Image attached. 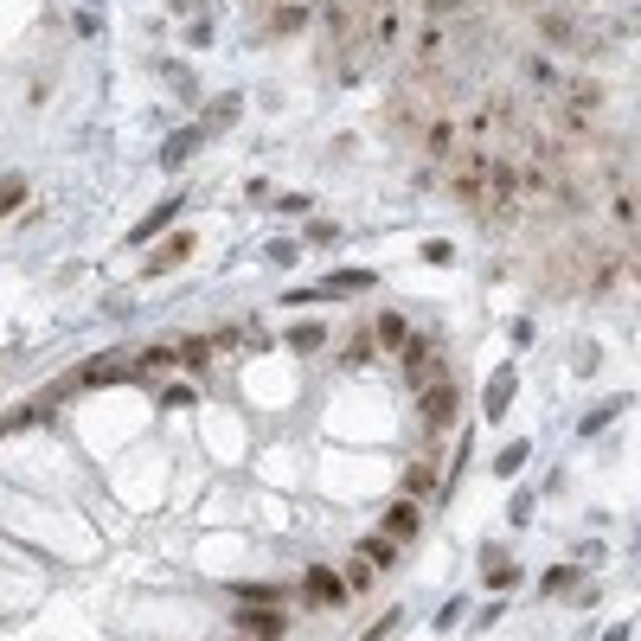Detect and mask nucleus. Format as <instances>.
<instances>
[{"instance_id": "obj_24", "label": "nucleus", "mask_w": 641, "mask_h": 641, "mask_svg": "<svg viewBox=\"0 0 641 641\" xmlns=\"http://www.w3.org/2000/svg\"><path fill=\"white\" fill-rule=\"evenodd\" d=\"M405 495H411V500L436 495V469H430V462H418V469H411V475H405Z\"/></svg>"}, {"instance_id": "obj_21", "label": "nucleus", "mask_w": 641, "mask_h": 641, "mask_svg": "<svg viewBox=\"0 0 641 641\" xmlns=\"http://www.w3.org/2000/svg\"><path fill=\"white\" fill-rule=\"evenodd\" d=\"M321 341H328V328H321V321H302V328H289V347H295V354H315Z\"/></svg>"}, {"instance_id": "obj_13", "label": "nucleus", "mask_w": 641, "mask_h": 641, "mask_svg": "<svg viewBox=\"0 0 641 641\" xmlns=\"http://www.w3.org/2000/svg\"><path fill=\"white\" fill-rule=\"evenodd\" d=\"M379 533H385V539H418V500H392Z\"/></svg>"}, {"instance_id": "obj_1", "label": "nucleus", "mask_w": 641, "mask_h": 641, "mask_svg": "<svg viewBox=\"0 0 641 641\" xmlns=\"http://www.w3.org/2000/svg\"><path fill=\"white\" fill-rule=\"evenodd\" d=\"M449 187H456V200H462V206H475L482 218H500V225H507V218L520 213L513 161H500V154H482V148H475V154L456 167V180H449Z\"/></svg>"}, {"instance_id": "obj_15", "label": "nucleus", "mask_w": 641, "mask_h": 641, "mask_svg": "<svg viewBox=\"0 0 641 641\" xmlns=\"http://www.w3.org/2000/svg\"><path fill=\"white\" fill-rule=\"evenodd\" d=\"M302 26H308V0H277V7H270V33H302Z\"/></svg>"}, {"instance_id": "obj_28", "label": "nucleus", "mask_w": 641, "mask_h": 641, "mask_svg": "<svg viewBox=\"0 0 641 641\" xmlns=\"http://www.w3.org/2000/svg\"><path fill=\"white\" fill-rule=\"evenodd\" d=\"M392 629H398V610H385V616H379V623H372V629H366L359 641H385Z\"/></svg>"}, {"instance_id": "obj_25", "label": "nucleus", "mask_w": 641, "mask_h": 641, "mask_svg": "<svg viewBox=\"0 0 641 641\" xmlns=\"http://www.w3.org/2000/svg\"><path fill=\"white\" fill-rule=\"evenodd\" d=\"M526 456H533V449H526V443H507V449H500V475H520V469H526Z\"/></svg>"}, {"instance_id": "obj_27", "label": "nucleus", "mask_w": 641, "mask_h": 641, "mask_svg": "<svg viewBox=\"0 0 641 641\" xmlns=\"http://www.w3.org/2000/svg\"><path fill=\"white\" fill-rule=\"evenodd\" d=\"M206 123H238V97H218L213 110H206Z\"/></svg>"}, {"instance_id": "obj_30", "label": "nucleus", "mask_w": 641, "mask_h": 641, "mask_svg": "<svg viewBox=\"0 0 641 641\" xmlns=\"http://www.w3.org/2000/svg\"><path fill=\"white\" fill-rule=\"evenodd\" d=\"M571 584H577V571H571V565H559V571H546V590H571Z\"/></svg>"}, {"instance_id": "obj_19", "label": "nucleus", "mask_w": 641, "mask_h": 641, "mask_svg": "<svg viewBox=\"0 0 641 641\" xmlns=\"http://www.w3.org/2000/svg\"><path fill=\"white\" fill-rule=\"evenodd\" d=\"M341 584H347V597H366V590H372V584H379V571L366 565V559H354V565L341 571Z\"/></svg>"}, {"instance_id": "obj_5", "label": "nucleus", "mask_w": 641, "mask_h": 641, "mask_svg": "<svg viewBox=\"0 0 641 641\" xmlns=\"http://www.w3.org/2000/svg\"><path fill=\"white\" fill-rule=\"evenodd\" d=\"M123 372H136V359L103 354V359H90V366H77V372L59 385V392H97V385H110V379H123Z\"/></svg>"}, {"instance_id": "obj_22", "label": "nucleus", "mask_w": 641, "mask_h": 641, "mask_svg": "<svg viewBox=\"0 0 641 641\" xmlns=\"http://www.w3.org/2000/svg\"><path fill=\"white\" fill-rule=\"evenodd\" d=\"M507 405H513V372H495V385H488V418H507Z\"/></svg>"}, {"instance_id": "obj_17", "label": "nucleus", "mask_w": 641, "mask_h": 641, "mask_svg": "<svg viewBox=\"0 0 641 641\" xmlns=\"http://www.w3.org/2000/svg\"><path fill=\"white\" fill-rule=\"evenodd\" d=\"M26 206V174H0V218H13Z\"/></svg>"}, {"instance_id": "obj_4", "label": "nucleus", "mask_w": 641, "mask_h": 641, "mask_svg": "<svg viewBox=\"0 0 641 641\" xmlns=\"http://www.w3.org/2000/svg\"><path fill=\"white\" fill-rule=\"evenodd\" d=\"M302 597H308L315 610H341V603H354L334 565H315V571H308V577H302Z\"/></svg>"}, {"instance_id": "obj_31", "label": "nucleus", "mask_w": 641, "mask_h": 641, "mask_svg": "<svg viewBox=\"0 0 641 641\" xmlns=\"http://www.w3.org/2000/svg\"><path fill=\"white\" fill-rule=\"evenodd\" d=\"M161 405H193V385H161Z\"/></svg>"}, {"instance_id": "obj_11", "label": "nucleus", "mask_w": 641, "mask_h": 641, "mask_svg": "<svg viewBox=\"0 0 641 641\" xmlns=\"http://www.w3.org/2000/svg\"><path fill=\"white\" fill-rule=\"evenodd\" d=\"M283 584H231V603L238 610H283Z\"/></svg>"}, {"instance_id": "obj_10", "label": "nucleus", "mask_w": 641, "mask_h": 641, "mask_svg": "<svg viewBox=\"0 0 641 641\" xmlns=\"http://www.w3.org/2000/svg\"><path fill=\"white\" fill-rule=\"evenodd\" d=\"M366 334H372V347H385V354H398V347L411 341V321H405L398 308H385V315H379V321H372Z\"/></svg>"}, {"instance_id": "obj_9", "label": "nucleus", "mask_w": 641, "mask_h": 641, "mask_svg": "<svg viewBox=\"0 0 641 641\" xmlns=\"http://www.w3.org/2000/svg\"><path fill=\"white\" fill-rule=\"evenodd\" d=\"M520 72H526V84H533V90H539L546 103H552V97L565 90V72H559V65L546 59V52H526V65H520Z\"/></svg>"}, {"instance_id": "obj_20", "label": "nucleus", "mask_w": 641, "mask_h": 641, "mask_svg": "<svg viewBox=\"0 0 641 641\" xmlns=\"http://www.w3.org/2000/svg\"><path fill=\"white\" fill-rule=\"evenodd\" d=\"M623 411H629V398H610V405H597V411L584 418V436H597V430H610L616 418H623Z\"/></svg>"}, {"instance_id": "obj_26", "label": "nucleus", "mask_w": 641, "mask_h": 641, "mask_svg": "<svg viewBox=\"0 0 641 641\" xmlns=\"http://www.w3.org/2000/svg\"><path fill=\"white\" fill-rule=\"evenodd\" d=\"M193 148H200V129H193V136H174V142H167V154H161V161H167V167H180V161H187Z\"/></svg>"}, {"instance_id": "obj_6", "label": "nucleus", "mask_w": 641, "mask_h": 641, "mask_svg": "<svg viewBox=\"0 0 641 641\" xmlns=\"http://www.w3.org/2000/svg\"><path fill=\"white\" fill-rule=\"evenodd\" d=\"M418 148H424L430 161H449V154L462 148V123H449V116H424V129H418Z\"/></svg>"}, {"instance_id": "obj_7", "label": "nucleus", "mask_w": 641, "mask_h": 641, "mask_svg": "<svg viewBox=\"0 0 641 641\" xmlns=\"http://www.w3.org/2000/svg\"><path fill=\"white\" fill-rule=\"evenodd\" d=\"M244 641H289V616L283 610H238Z\"/></svg>"}, {"instance_id": "obj_3", "label": "nucleus", "mask_w": 641, "mask_h": 641, "mask_svg": "<svg viewBox=\"0 0 641 641\" xmlns=\"http://www.w3.org/2000/svg\"><path fill=\"white\" fill-rule=\"evenodd\" d=\"M533 26H539V39L559 46V52H590V33H584V20H577L571 7H546Z\"/></svg>"}, {"instance_id": "obj_12", "label": "nucleus", "mask_w": 641, "mask_h": 641, "mask_svg": "<svg viewBox=\"0 0 641 641\" xmlns=\"http://www.w3.org/2000/svg\"><path fill=\"white\" fill-rule=\"evenodd\" d=\"M398 354H405V372H411L418 385L430 379V366H443V359H436V341H430V334H411V341H405Z\"/></svg>"}, {"instance_id": "obj_2", "label": "nucleus", "mask_w": 641, "mask_h": 641, "mask_svg": "<svg viewBox=\"0 0 641 641\" xmlns=\"http://www.w3.org/2000/svg\"><path fill=\"white\" fill-rule=\"evenodd\" d=\"M456 411H462V385H456L443 366H430V379L418 385V418H424V430L443 436V430L456 424Z\"/></svg>"}, {"instance_id": "obj_8", "label": "nucleus", "mask_w": 641, "mask_h": 641, "mask_svg": "<svg viewBox=\"0 0 641 641\" xmlns=\"http://www.w3.org/2000/svg\"><path fill=\"white\" fill-rule=\"evenodd\" d=\"M366 289H372V270H341V277H328L321 289H302L289 302H334V295H366Z\"/></svg>"}, {"instance_id": "obj_14", "label": "nucleus", "mask_w": 641, "mask_h": 641, "mask_svg": "<svg viewBox=\"0 0 641 641\" xmlns=\"http://www.w3.org/2000/svg\"><path fill=\"white\" fill-rule=\"evenodd\" d=\"M193 257V231H180L174 244H161L154 257H148V277H161V270H174V264H187Z\"/></svg>"}, {"instance_id": "obj_16", "label": "nucleus", "mask_w": 641, "mask_h": 641, "mask_svg": "<svg viewBox=\"0 0 641 641\" xmlns=\"http://www.w3.org/2000/svg\"><path fill=\"white\" fill-rule=\"evenodd\" d=\"M359 559L372 571H392L398 565V539H385V533H372V539H359Z\"/></svg>"}, {"instance_id": "obj_23", "label": "nucleus", "mask_w": 641, "mask_h": 641, "mask_svg": "<svg viewBox=\"0 0 641 641\" xmlns=\"http://www.w3.org/2000/svg\"><path fill=\"white\" fill-rule=\"evenodd\" d=\"M424 7V20H462V13H475V0H418Z\"/></svg>"}, {"instance_id": "obj_18", "label": "nucleus", "mask_w": 641, "mask_h": 641, "mask_svg": "<svg viewBox=\"0 0 641 641\" xmlns=\"http://www.w3.org/2000/svg\"><path fill=\"white\" fill-rule=\"evenodd\" d=\"M167 218H180V200H167V206H154V213H148L142 225H136V231H129V244H148V238H154V231H161Z\"/></svg>"}, {"instance_id": "obj_29", "label": "nucleus", "mask_w": 641, "mask_h": 641, "mask_svg": "<svg viewBox=\"0 0 641 641\" xmlns=\"http://www.w3.org/2000/svg\"><path fill=\"white\" fill-rule=\"evenodd\" d=\"M334 238H341V225H328V218L308 225V244H334Z\"/></svg>"}, {"instance_id": "obj_32", "label": "nucleus", "mask_w": 641, "mask_h": 641, "mask_svg": "<svg viewBox=\"0 0 641 641\" xmlns=\"http://www.w3.org/2000/svg\"><path fill=\"white\" fill-rule=\"evenodd\" d=\"M603 641H629V623H616V629H610Z\"/></svg>"}]
</instances>
